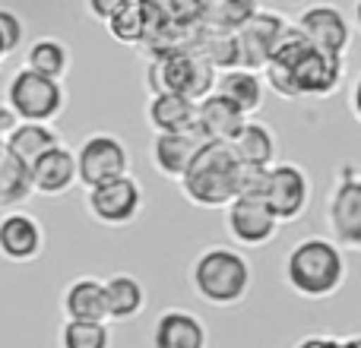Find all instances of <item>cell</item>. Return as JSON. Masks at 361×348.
I'll return each mask as SVG.
<instances>
[{"label":"cell","instance_id":"6da1fadb","mask_svg":"<svg viewBox=\"0 0 361 348\" xmlns=\"http://www.w3.org/2000/svg\"><path fill=\"white\" fill-rule=\"evenodd\" d=\"M267 63H279L282 70H288L298 99H326V95H333L339 89L345 73L343 54L314 48L301 35L298 25H286V32L279 35Z\"/></svg>","mask_w":361,"mask_h":348},{"label":"cell","instance_id":"7a4b0ae2","mask_svg":"<svg viewBox=\"0 0 361 348\" xmlns=\"http://www.w3.org/2000/svg\"><path fill=\"white\" fill-rule=\"evenodd\" d=\"M282 275H286V285L301 298H333L345 285V275H349L345 250L333 237H305L288 250Z\"/></svg>","mask_w":361,"mask_h":348},{"label":"cell","instance_id":"3957f363","mask_svg":"<svg viewBox=\"0 0 361 348\" xmlns=\"http://www.w3.org/2000/svg\"><path fill=\"white\" fill-rule=\"evenodd\" d=\"M254 269L250 260L235 247L212 244L200 250L190 263V288L200 301L212 307H235L250 294Z\"/></svg>","mask_w":361,"mask_h":348},{"label":"cell","instance_id":"277c9868","mask_svg":"<svg viewBox=\"0 0 361 348\" xmlns=\"http://www.w3.org/2000/svg\"><path fill=\"white\" fill-rule=\"evenodd\" d=\"M178 184L180 193L200 209H225L238 197L241 162L228 143H203Z\"/></svg>","mask_w":361,"mask_h":348},{"label":"cell","instance_id":"5b68a950","mask_svg":"<svg viewBox=\"0 0 361 348\" xmlns=\"http://www.w3.org/2000/svg\"><path fill=\"white\" fill-rule=\"evenodd\" d=\"M216 86V70L190 48L162 51L149 61V92H180L187 99H203Z\"/></svg>","mask_w":361,"mask_h":348},{"label":"cell","instance_id":"8992f818","mask_svg":"<svg viewBox=\"0 0 361 348\" xmlns=\"http://www.w3.org/2000/svg\"><path fill=\"white\" fill-rule=\"evenodd\" d=\"M6 105L13 108L19 120L51 124L67 108V89L61 80L42 76L29 67H19L13 80L6 82Z\"/></svg>","mask_w":361,"mask_h":348},{"label":"cell","instance_id":"52a82bcc","mask_svg":"<svg viewBox=\"0 0 361 348\" xmlns=\"http://www.w3.org/2000/svg\"><path fill=\"white\" fill-rule=\"evenodd\" d=\"M86 209L95 222L108 225V228L130 225L143 212V187L130 174H118L111 180H102V184L86 190Z\"/></svg>","mask_w":361,"mask_h":348},{"label":"cell","instance_id":"ba28073f","mask_svg":"<svg viewBox=\"0 0 361 348\" xmlns=\"http://www.w3.org/2000/svg\"><path fill=\"white\" fill-rule=\"evenodd\" d=\"M263 203L269 206V212H273L282 225L298 222L307 212V206H311V178L295 162H273L267 171Z\"/></svg>","mask_w":361,"mask_h":348},{"label":"cell","instance_id":"9c48e42d","mask_svg":"<svg viewBox=\"0 0 361 348\" xmlns=\"http://www.w3.org/2000/svg\"><path fill=\"white\" fill-rule=\"evenodd\" d=\"M118 174H130V152H127L124 139L111 137V133H92L82 139L76 149V184L89 190Z\"/></svg>","mask_w":361,"mask_h":348},{"label":"cell","instance_id":"30bf717a","mask_svg":"<svg viewBox=\"0 0 361 348\" xmlns=\"http://www.w3.org/2000/svg\"><path fill=\"white\" fill-rule=\"evenodd\" d=\"M225 228H228L231 241L241 244V247H263V244L276 241L282 222L269 212L263 199L235 197L225 206Z\"/></svg>","mask_w":361,"mask_h":348},{"label":"cell","instance_id":"8fae6325","mask_svg":"<svg viewBox=\"0 0 361 348\" xmlns=\"http://www.w3.org/2000/svg\"><path fill=\"white\" fill-rule=\"evenodd\" d=\"M326 225L343 250H361V174L336 180L326 203Z\"/></svg>","mask_w":361,"mask_h":348},{"label":"cell","instance_id":"7c38bea8","mask_svg":"<svg viewBox=\"0 0 361 348\" xmlns=\"http://www.w3.org/2000/svg\"><path fill=\"white\" fill-rule=\"evenodd\" d=\"M286 16L276 10H257L241 29H235V44H238V67H247L260 73L267 67L269 54H273L279 35L286 32Z\"/></svg>","mask_w":361,"mask_h":348},{"label":"cell","instance_id":"4fadbf2b","mask_svg":"<svg viewBox=\"0 0 361 348\" xmlns=\"http://www.w3.org/2000/svg\"><path fill=\"white\" fill-rule=\"evenodd\" d=\"M301 35L320 51L330 54H345L352 44V23L339 6L333 4H311L307 10H301L298 23Z\"/></svg>","mask_w":361,"mask_h":348},{"label":"cell","instance_id":"5bb4252c","mask_svg":"<svg viewBox=\"0 0 361 348\" xmlns=\"http://www.w3.org/2000/svg\"><path fill=\"white\" fill-rule=\"evenodd\" d=\"M44 250V228L29 212H6L0 218V256L10 263H32Z\"/></svg>","mask_w":361,"mask_h":348},{"label":"cell","instance_id":"9a60e30c","mask_svg":"<svg viewBox=\"0 0 361 348\" xmlns=\"http://www.w3.org/2000/svg\"><path fill=\"white\" fill-rule=\"evenodd\" d=\"M247 114L238 105H231L225 95H219L216 89L206 92L203 99H197V114H193V124L203 133L209 143H231L238 137V130L244 127Z\"/></svg>","mask_w":361,"mask_h":348},{"label":"cell","instance_id":"2e32d148","mask_svg":"<svg viewBox=\"0 0 361 348\" xmlns=\"http://www.w3.org/2000/svg\"><path fill=\"white\" fill-rule=\"evenodd\" d=\"M32 171V190L44 197H61L76 184V152L67 149L63 143L51 146L48 152L29 165Z\"/></svg>","mask_w":361,"mask_h":348},{"label":"cell","instance_id":"e0dca14e","mask_svg":"<svg viewBox=\"0 0 361 348\" xmlns=\"http://www.w3.org/2000/svg\"><path fill=\"white\" fill-rule=\"evenodd\" d=\"M203 143H209V139L197 130V124L178 133H156L152 137V165H156L159 174L178 180Z\"/></svg>","mask_w":361,"mask_h":348},{"label":"cell","instance_id":"ac0fdd59","mask_svg":"<svg viewBox=\"0 0 361 348\" xmlns=\"http://www.w3.org/2000/svg\"><path fill=\"white\" fill-rule=\"evenodd\" d=\"M152 348H209L206 323L190 311H165L152 323Z\"/></svg>","mask_w":361,"mask_h":348},{"label":"cell","instance_id":"d6986e66","mask_svg":"<svg viewBox=\"0 0 361 348\" xmlns=\"http://www.w3.org/2000/svg\"><path fill=\"white\" fill-rule=\"evenodd\" d=\"M61 311L67 320H102V323H108L105 279H95V275L73 279L61 294Z\"/></svg>","mask_w":361,"mask_h":348},{"label":"cell","instance_id":"ffe728a7","mask_svg":"<svg viewBox=\"0 0 361 348\" xmlns=\"http://www.w3.org/2000/svg\"><path fill=\"white\" fill-rule=\"evenodd\" d=\"M216 89L219 95L238 105L244 114H257L263 108V95H267V86H263V76L257 70L247 67H228V70H219L216 73Z\"/></svg>","mask_w":361,"mask_h":348},{"label":"cell","instance_id":"44dd1931","mask_svg":"<svg viewBox=\"0 0 361 348\" xmlns=\"http://www.w3.org/2000/svg\"><path fill=\"white\" fill-rule=\"evenodd\" d=\"M231 149H235L238 162L250 165V168H269L279 156V139H276L273 127L263 124V120H244V127L238 130V137L231 139Z\"/></svg>","mask_w":361,"mask_h":348},{"label":"cell","instance_id":"7402d4cb","mask_svg":"<svg viewBox=\"0 0 361 348\" xmlns=\"http://www.w3.org/2000/svg\"><path fill=\"white\" fill-rule=\"evenodd\" d=\"M197 101L180 92H152L146 105V120L156 133H178L193 127Z\"/></svg>","mask_w":361,"mask_h":348},{"label":"cell","instance_id":"603a6c76","mask_svg":"<svg viewBox=\"0 0 361 348\" xmlns=\"http://www.w3.org/2000/svg\"><path fill=\"white\" fill-rule=\"evenodd\" d=\"M105 304L108 320H114V323H127V320L140 317L146 307L143 282L130 273H114L111 279H105Z\"/></svg>","mask_w":361,"mask_h":348},{"label":"cell","instance_id":"cb8c5ba5","mask_svg":"<svg viewBox=\"0 0 361 348\" xmlns=\"http://www.w3.org/2000/svg\"><path fill=\"white\" fill-rule=\"evenodd\" d=\"M57 143H61V137H57L54 127L35 124V120H19V124L4 137V149L25 165H32L42 152H48L51 146H57Z\"/></svg>","mask_w":361,"mask_h":348},{"label":"cell","instance_id":"d4e9b609","mask_svg":"<svg viewBox=\"0 0 361 348\" xmlns=\"http://www.w3.org/2000/svg\"><path fill=\"white\" fill-rule=\"evenodd\" d=\"M105 29H108V35H111L114 42L137 44L140 48V44L156 32V23H152V13H149V6H146L143 0H130V4L121 6V10L108 19Z\"/></svg>","mask_w":361,"mask_h":348},{"label":"cell","instance_id":"484cf974","mask_svg":"<svg viewBox=\"0 0 361 348\" xmlns=\"http://www.w3.org/2000/svg\"><path fill=\"white\" fill-rule=\"evenodd\" d=\"M152 13L156 29L169 32H190L203 23V4L206 0H143Z\"/></svg>","mask_w":361,"mask_h":348},{"label":"cell","instance_id":"4316f807","mask_svg":"<svg viewBox=\"0 0 361 348\" xmlns=\"http://www.w3.org/2000/svg\"><path fill=\"white\" fill-rule=\"evenodd\" d=\"M25 67L51 80H63L70 70V48L61 38H35L25 48Z\"/></svg>","mask_w":361,"mask_h":348},{"label":"cell","instance_id":"83f0119b","mask_svg":"<svg viewBox=\"0 0 361 348\" xmlns=\"http://www.w3.org/2000/svg\"><path fill=\"white\" fill-rule=\"evenodd\" d=\"M260 10V0H206L203 4V23L212 29L235 32Z\"/></svg>","mask_w":361,"mask_h":348},{"label":"cell","instance_id":"f1b7e54d","mask_svg":"<svg viewBox=\"0 0 361 348\" xmlns=\"http://www.w3.org/2000/svg\"><path fill=\"white\" fill-rule=\"evenodd\" d=\"M29 193H35L29 165L4 152V159H0V206H19L29 199Z\"/></svg>","mask_w":361,"mask_h":348},{"label":"cell","instance_id":"f546056e","mask_svg":"<svg viewBox=\"0 0 361 348\" xmlns=\"http://www.w3.org/2000/svg\"><path fill=\"white\" fill-rule=\"evenodd\" d=\"M61 348H111V330L102 320H67L61 326Z\"/></svg>","mask_w":361,"mask_h":348},{"label":"cell","instance_id":"4dcf8cb0","mask_svg":"<svg viewBox=\"0 0 361 348\" xmlns=\"http://www.w3.org/2000/svg\"><path fill=\"white\" fill-rule=\"evenodd\" d=\"M23 38H25L23 19H19L13 10H0V42H4L6 54H13V51L23 48Z\"/></svg>","mask_w":361,"mask_h":348},{"label":"cell","instance_id":"1f68e13d","mask_svg":"<svg viewBox=\"0 0 361 348\" xmlns=\"http://www.w3.org/2000/svg\"><path fill=\"white\" fill-rule=\"evenodd\" d=\"M130 0H86V10L92 19H99V23H108V19L114 16V13L121 10V6H127Z\"/></svg>","mask_w":361,"mask_h":348},{"label":"cell","instance_id":"d6a6232c","mask_svg":"<svg viewBox=\"0 0 361 348\" xmlns=\"http://www.w3.org/2000/svg\"><path fill=\"white\" fill-rule=\"evenodd\" d=\"M295 348H343V339L320 333V336H305Z\"/></svg>","mask_w":361,"mask_h":348},{"label":"cell","instance_id":"836d02e7","mask_svg":"<svg viewBox=\"0 0 361 348\" xmlns=\"http://www.w3.org/2000/svg\"><path fill=\"white\" fill-rule=\"evenodd\" d=\"M16 124H19V118L13 114V108L10 105H0V137H6V133H10Z\"/></svg>","mask_w":361,"mask_h":348},{"label":"cell","instance_id":"e575fe53","mask_svg":"<svg viewBox=\"0 0 361 348\" xmlns=\"http://www.w3.org/2000/svg\"><path fill=\"white\" fill-rule=\"evenodd\" d=\"M352 111H355V118L361 120V73H358V80L352 82Z\"/></svg>","mask_w":361,"mask_h":348},{"label":"cell","instance_id":"d590c367","mask_svg":"<svg viewBox=\"0 0 361 348\" xmlns=\"http://www.w3.org/2000/svg\"><path fill=\"white\" fill-rule=\"evenodd\" d=\"M343 348H361V336H349V339H343Z\"/></svg>","mask_w":361,"mask_h":348},{"label":"cell","instance_id":"8d00e7d4","mask_svg":"<svg viewBox=\"0 0 361 348\" xmlns=\"http://www.w3.org/2000/svg\"><path fill=\"white\" fill-rule=\"evenodd\" d=\"M352 16H355V25L361 29V0H355V13H352Z\"/></svg>","mask_w":361,"mask_h":348},{"label":"cell","instance_id":"74e56055","mask_svg":"<svg viewBox=\"0 0 361 348\" xmlns=\"http://www.w3.org/2000/svg\"><path fill=\"white\" fill-rule=\"evenodd\" d=\"M4 57H6V51H4V42H0V61H4Z\"/></svg>","mask_w":361,"mask_h":348},{"label":"cell","instance_id":"f35d334b","mask_svg":"<svg viewBox=\"0 0 361 348\" xmlns=\"http://www.w3.org/2000/svg\"><path fill=\"white\" fill-rule=\"evenodd\" d=\"M4 152H6V149H4V137H0V159H4Z\"/></svg>","mask_w":361,"mask_h":348}]
</instances>
